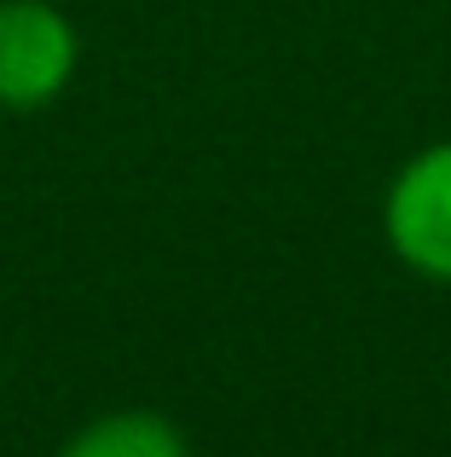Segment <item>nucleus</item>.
<instances>
[{
  "mask_svg": "<svg viewBox=\"0 0 451 457\" xmlns=\"http://www.w3.org/2000/svg\"><path fill=\"white\" fill-rule=\"evenodd\" d=\"M382 237L406 272L451 290V139L394 168L382 197Z\"/></svg>",
  "mask_w": 451,
  "mask_h": 457,
  "instance_id": "1",
  "label": "nucleus"
},
{
  "mask_svg": "<svg viewBox=\"0 0 451 457\" xmlns=\"http://www.w3.org/2000/svg\"><path fill=\"white\" fill-rule=\"evenodd\" d=\"M58 457H192V435L168 411L151 405H116V411L81 423L58 446Z\"/></svg>",
  "mask_w": 451,
  "mask_h": 457,
  "instance_id": "3",
  "label": "nucleus"
},
{
  "mask_svg": "<svg viewBox=\"0 0 451 457\" xmlns=\"http://www.w3.org/2000/svg\"><path fill=\"white\" fill-rule=\"evenodd\" d=\"M81 35L53 0H0V111H41L76 81Z\"/></svg>",
  "mask_w": 451,
  "mask_h": 457,
  "instance_id": "2",
  "label": "nucleus"
}]
</instances>
